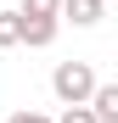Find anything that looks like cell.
Returning <instances> with one entry per match:
<instances>
[{
    "mask_svg": "<svg viewBox=\"0 0 118 123\" xmlns=\"http://www.w3.org/2000/svg\"><path fill=\"white\" fill-rule=\"evenodd\" d=\"M51 90H56V101H90V90H96V73H90V62H62V67L51 73Z\"/></svg>",
    "mask_w": 118,
    "mask_h": 123,
    "instance_id": "obj_1",
    "label": "cell"
},
{
    "mask_svg": "<svg viewBox=\"0 0 118 123\" xmlns=\"http://www.w3.org/2000/svg\"><path fill=\"white\" fill-rule=\"evenodd\" d=\"M56 17H68L73 28H96V23H101V0H62Z\"/></svg>",
    "mask_w": 118,
    "mask_h": 123,
    "instance_id": "obj_2",
    "label": "cell"
},
{
    "mask_svg": "<svg viewBox=\"0 0 118 123\" xmlns=\"http://www.w3.org/2000/svg\"><path fill=\"white\" fill-rule=\"evenodd\" d=\"M90 112L101 123H118V84H96L90 90Z\"/></svg>",
    "mask_w": 118,
    "mask_h": 123,
    "instance_id": "obj_3",
    "label": "cell"
},
{
    "mask_svg": "<svg viewBox=\"0 0 118 123\" xmlns=\"http://www.w3.org/2000/svg\"><path fill=\"white\" fill-rule=\"evenodd\" d=\"M56 39V17H28L23 11V45H51Z\"/></svg>",
    "mask_w": 118,
    "mask_h": 123,
    "instance_id": "obj_4",
    "label": "cell"
},
{
    "mask_svg": "<svg viewBox=\"0 0 118 123\" xmlns=\"http://www.w3.org/2000/svg\"><path fill=\"white\" fill-rule=\"evenodd\" d=\"M23 45V11H0V50Z\"/></svg>",
    "mask_w": 118,
    "mask_h": 123,
    "instance_id": "obj_5",
    "label": "cell"
},
{
    "mask_svg": "<svg viewBox=\"0 0 118 123\" xmlns=\"http://www.w3.org/2000/svg\"><path fill=\"white\" fill-rule=\"evenodd\" d=\"M56 123H101V117L90 112V101H68V112L56 117Z\"/></svg>",
    "mask_w": 118,
    "mask_h": 123,
    "instance_id": "obj_6",
    "label": "cell"
},
{
    "mask_svg": "<svg viewBox=\"0 0 118 123\" xmlns=\"http://www.w3.org/2000/svg\"><path fill=\"white\" fill-rule=\"evenodd\" d=\"M23 11H28V17H56L62 0H23Z\"/></svg>",
    "mask_w": 118,
    "mask_h": 123,
    "instance_id": "obj_7",
    "label": "cell"
},
{
    "mask_svg": "<svg viewBox=\"0 0 118 123\" xmlns=\"http://www.w3.org/2000/svg\"><path fill=\"white\" fill-rule=\"evenodd\" d=\"M11 123H51V117H39V112H17Z\"/></svg>",
    "mask_w": 118,
    "mask_h": 123,
    "instance_id": "obj_8",
    "label": "cell"
}]
</instances>
